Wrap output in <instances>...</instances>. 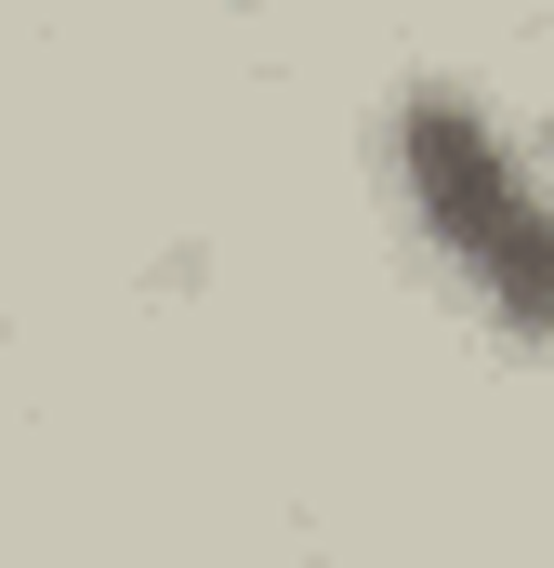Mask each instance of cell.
Segmentation results:
<instances>
[{
  "label": "cell",
  "mask_w": 554,
  "mask_h": 568,
  "mask_svg": "<svg viewBox=\"0 0 554 568\" xmlns=\"http://www.w3.org/2000/svg\"><path fill=\"white\" fill-rule=\"evenodd\" d=\"M383 159H397V199H410L422 252L475 291L502 331L554 344V172L502 133L475 93L422 80L410 106L383 120Z\"/></svg>",
  "instance_id": "6da1fadb"
}]
</instances>
